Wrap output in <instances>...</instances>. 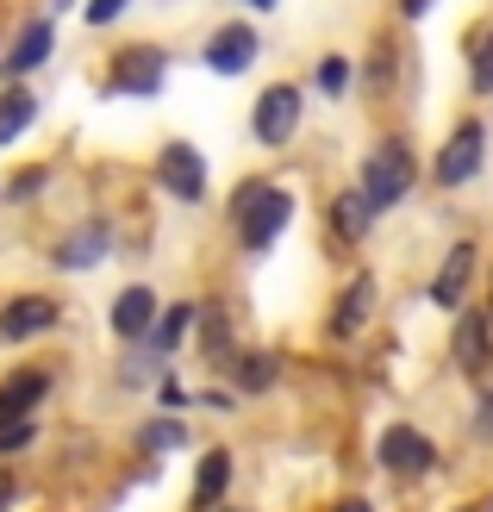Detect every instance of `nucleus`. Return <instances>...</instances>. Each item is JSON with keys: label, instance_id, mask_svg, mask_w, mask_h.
I'll use <instances>...</instances> for the list:
<instances>
[{"label": "nucleus", "instance_id": "13", "mask_svg": "<svg viewBox=\"0 0 493 512\" xmlns=\"http://www.w3.org/2000/svg\"><path fill=\"white\" fill-rule=\"evenodd\" d=\"M163 69H169V50H157V44H125L119 57H113L107 94H157L163 88Z\"/></svg>", "mask_w": 493, "mask_h": 512}, {"label": "nucleus", "instance_id": "20", "mask_svg": "<svg viewBox=\"0 0 493 512\" xmlns=\"http://www.w3.org/2000/svg\"><path fill=\"white\" fill-rule=\"evenodd\" d=\"M32 119H38V94H32V88H25V82L0 88V150L32 132Z\"/></svg>", "mask_w": 493, "mask_h": 512}, {"label": "nucleus", "instance_id": "1", "mask_svg": "<svg viewBox=\"0 0 493 512\" xmlns=\"http://www.w3.org/2000/svg\"><path fill=\"white\" fill-rule=\"evenodd\" d=\"M225 213H231V232H238V244L256 256V250H269V244L294 225L300 200H294V188H275V182H263V175H244V182L231 188Z\"/></svg>", "mask_w": 493, "mask_h": 512}, {"label": "nucleus", "instance_id": "22", "mask_svg": "<svg viewBox=\"0 0 493 512\" xmlns=\"http://www.w3.org/2000/svg\"><path fill=\"white\" fill-rule=\"evenodd\" d=\"M138 450H144V456H169V450H188V419H175V413H157V419H144V425H138Z\"/></svg>", "mask_w": 493, "mask_h": 512}, {"label": "nucleus", "instance_id": "35", "mask_svg": "<svg viewBox=\"0 0 493 512\" xmlns=\"http://www.w3.org/2000/svg\"><path fill=\"white\" fill-rule=\"evenodd\" d=\"M487 313H493V306H487Z\"/></svg>", "mask_w": 493, "mask_h": 512}, {"label": "nucleus", "instance_id": "15", "mask_svg": "<svg viewBox=\"0 0 493 512\" xmlns=\"http://www.w3.org/2000/svg\"><path fill=\"white\" fill-rule=\"evenodd\" d=\"M50 50H57V25H50V19H25L19 25V38L7 44V57H0V82H25V75H32V69H44L50 63Z\"/></svg>", "mask_w": 493, "mask_h": 512}, {"label": "nucleus", "instance_id": "28", "mask_svg": "<svg viewBox=\"0 0 493 512\" xmlns=\"http://www.w3.org/2000/svg\"><path fill=\"white\" fill-rule=\"evenodd\" d=\"M125 7H132V0H88V7H82V19L94 25V32H100V25H113Z\"/></svg>", "mask_w": 493, "mask_h": 512}, {"label": "nucleus", "instance_id": "29", "mask_svg": "<svg viewBox=\"0 0 493 512\" xmlns=\"http://www.w3.org/2000/svg\"><path fill=\"white\" fill-rule=\"evenodd\" d=\"M25 500V481H19V469L13 463H0V512H13Z\"/></svg>", "mask_w": 493, "mask_h": 512}, {"label": "nucleus", "instance_id": "16", "mask_svg": "<svg viewBox=\"0 0 493 512\" xmlns=\"http://www.w3.org/2000/svg\"><path fill=\"white\" fill-rule=\"evenodd\" d=\"M107 250H113V225L107 219H82L57 250H50V263H57L63 275H88V269L107 263Z\"/></svg>", "mask_w": 493, "mask_h": 512}, {"label": "nucleus", "instance_id": "34", "mask_svg": "<svg viewBox=\"0 0 493 512\" xmlns=\"http://www.w3.org/2000/svg\"><path fill=\"white\" fill-rule=\"evenodd\" d=\"M225 512H250V506H225Z\"/></svg>", "mask_w": 493, "mask_h": 512}, {"label": "nucleus", "instance_id": "8", "mask_svg": "<svg viewBox=\"0 0 493 512\" xmlns=\"http://www.w3.org/2000/svg\"><path fill=\"white\" fill-rule=\"evenodd\" d=\"M50 388H57L50 363H19V369H7V375H0V425L38 419V406L50 400Z\"/></svg>", "mask_w": 493, "mask_h": 512}, {"label": "nucleus", "instance_id": "10", "mask_svg": "<svg viewBox=\"0 0 493 512\" xmlns=\"http://www.w3.org/2000/svg\"><path fill=\"white\" fill-rule=\"evenodd\" d=\"M157 188L175 194L181 207H200V200H206V157H200L194 144H181V138L163 144L157 150Z\"/></svg>", "mask_w": 493, "mask_h": 512}, {"label": "nucleus", "instance_id": "27", "mask_svg": "<svg viewBox=\"0 0 493 512\" xmlns=\"http://www.w3.org/2000/svg\"><path fill=\"white\" fill-rule=\"evenodd\" d=\"M44 182H50V169L32 163V169L19 175V182H7V200H32V194H44Z\"/></svg>", "mask_w": 493, "mask_h": 512}, {"label": "nucleus", "instance_id": "18", "mask_svg": "<svg viewBox=\"0 0 493 512\" xmlns=\"http://www.w3.org/2000/svg\"><path fill=\"white\" fill-rule=\"evenodd\" d=\"M325 219H331V238L337 244H362V238H369V225H375V207L362 200V188H350V194H331Z\"/></svg>", "mask_w": 493, "mask_h": 512}, {"label": "nucleus", "instance_id": "24", "mask_svg": "<svg viewBox=\"0 0 493 512\" xmlns=\"http://www.w3.org/2000/svg\"><path fill=\"white\" fill-rule=\"evenodd\" d=\"M469 82H475V94H493V32L475 38V50H469Z\"/></svg>", "mask_w": 493, "mask_h": 512}, {"label": "nucleus", "instance_id": "2", "mask_svg": "<svg viewBox=\"0 0 493 512\" xmlns=\"http://www.w3.org/2000/svg\"><path fill=\"white\" fill-rule=\"evenodd\" d=\"M412 182H419V157H412V144L406 138H375L369 144V157H362V200L375 207V219L381 213H394L400 200L412 194Z\"/></svg>", "mask_w": 493, "mask_h": 512}, {"label": "nucleus", "instance_id": "4", "mask_svg": "<svg viewBox=\"0 0 493 512\" xmlns=\"http://www.w3.org/2000/svg\"><path fill=\"white\" fill-rule=\"evenodd\" d=\"M300 113H306V94H300L294 82H269L263 94H256V107H250V138L263 144V150L294 144V132H300Z\"/></svg>", "mask_w": 493, "mask_h": 512}, {"label": "nucleus", "instance_id": "12", "mask_svg": "<svg viewBox=\"0 0 493 512\" xmlns=\"http://www.w3.org/2000/svg\"><path fill=\"white\" fill-rule=\"evenodd\" d=\"M231 481H238V456H231V444H206V450H200V463H194L188 512H213V506H225Z\"/></svg>", "mask_w": 493, "mask_h": 512}, {"label": "nucleus", "instance_id": "17", "mask_svg": "<svg viewBox=\"0 0 493 512\" xmlns=\"http://www.w3.org/2000/svg\"><path fill=\"white\" fill-rule=\"evenodd\" d=\"M475 263H481V250H475V244H450L444 269L431 275V306H444V313H462V294H469V281H475Z\"/></svg>", "mask_w": 493, "mask_h": 512}, {"label": "nucleus", "instance_id": "30", "mask_svg": "<svg viewBox=\"0 0 493 512\" xmlns=\"http://www.w3.org/2000/svg\"><path fill=\"white\" fill-rule=\"evenodd\" d=\"M475 438H493V388H481L475 400Z\"/></svg>", "mask_w": 493, "mask_h": 512}, {"label": "nucleus", "instance_id": "31", "mask_svg": "<svg viewBox=\"0 0 493 512\" xmlns=\"http://www.w3.org/2000/svg\"><path fill=\"white\" fill-rule=\"evenodd\" d=\"M331 512H375V500H362V494H344V500H337Z\"/></svg>", "mask_w": 493, "mask_h": 512}, {"label": "nucleus", "instance_id": "11", "mask_svg": "<svg viewBox=\"0 0 493 512\" xmlns=\"http://www.w3.org/2000/svg\"><path fill=\"white\" fill-rule=\"evenodd\" d=\"M375 300H381L375 275H369V269H356V275L344 281V288H337L331 313H325V331H331V338H356V331L375 319Z\"/></svg>", "mask_w": 493, "mask_h": 512}, {"label": "nucleus", "instance_id": "5", "mask_svg": "<svg viewBox=\"0 0 493 512\" xmlns=\"http://www.w3.org/2000/svg\"><path fill=\"white\" fill-rule=\"evenodd\" d=\"M481 169H487V125H481V119H462L456 132L437 144L431 182H437V188H469Z\"/></svg>", "mask_w": 493, "mask_h": 512}, {"label": "nucleus", "instance_id": "14", "mask_svg": "<svg viewBox=\"0 0 493 512\" xmlns=\"http://www.w3.org/2000/svg\"><path fill=\"white\" fill-rule=\"evenodd\" d=\"M256 50H263V38H256V25H250V19H231V25H219V32L206 38L200 63L213 69V75H244V69L256 63Z\"/></svg>", "mask_w": 493, "mask_h": 512}, {"label": "nucleus", "instance_id": "21", "mask_svg": "<svg viewBox=\"0 0 493 512\" xmlns=\"http://www.w3.org/2000/svg\"><path fill=\"white\" fill-rule=\"evenodd\" d=\"M194 325H200V306H194V300L163 306V313H157V331H150V350H157V356H175L181 344H188Z\"/></svg>", "mask_w": 493, "mask_h": 512}, {"label": "nucleus", "instance_id": "26", "mask_svg": "<svg viewBox=\"0 0 493 512\" xmlns=\"http://www.w3.org/2000/svg\"><path fill=\"white\" fill-rule=\"evenodd\" d=\"M200 344H206V356H231V325H225V313H200Z\"/></svg>", "mask_w": 493, "mask_h": 512}, {"label": "nucleus", "instance_id": "6", "mask_svg": "<svg viewBox=\"0 0 493 512\" xmlns=\"http://www.w3.org/2000/svg\"><path fill=\"white\" fill-rule=\"evenodd\" d=\"M57 325H63V300L57 294H7L0 300V344L50 338Z\"/></svg>", "mask_w": 493, "mask_h": 512}, {"label": "nucleus", "instance_id": "32", "mask_svg": "<svg viewBox=\"0 0 493 512\" xmlns=\"http://www.w3.org/2000/svg\"><path fill=\"white\" fill-rule=\"evenodd\" d=\"M400 13H406V19H425V13H431V0H400Z\"/></svg>", "mask_w": 493, "mask_h": 512}, {"label": "nucleus", "instance_id": "23", "mask_svg": "<svg viewBox=\"0 0 493 512\" xmlns=\"http://www.w3.org/2000/svg\"><path fill=\"white\" fill-rule=\"evenodd\" d=\"M319 88L337 100V94H350L356 88V63L350 57H337V50H331V57H319Z\"/></svg>", "mask_w": 493, "mask_h": 512}, {"label": "nucleus", "instance_id": "7", "mask_svg": "<svg viewBox=\"0 0 493 512\" xmlns=\"http://www.w3.org/2000/svg\"><path fill=\"white\" fill-rule=\"evenodd\" d=\"M450 363L469 381H487V369H493V313H487V306H462V313H456Z\"/></svg>", "mask_w": 493, "mask_h": 512}, {"label": "nucleus", "instance_id": "19", "mask_svg": "<svg viewBox=\"0 0 493 512\" xmlns=\"http://www.w3.org/2000/svg\"><path fill=\"white\" fill-rule=\"evenodd\" d=\"M225 375H231V388H238V394H269L275 381H281V363H275L269 350H238Z\"/></svg>", "mask_w": 493, "mask_h": 512}, {"label": "nucleus", "instance_id": "9", "mask_svg": "<svg viewBox=\"0 0 493 512\" xmlns=\"http://www.w3.org/2000/svg\"><path fill=\"white\" fill-rule=\"evenodd\" d=\"M157 313H163V300L150 281H132V288H119L113 306H107V331L119 344H150V331H157Z\"/></svg>", "mask_w": 493, "mask_h": 512}, {"label": "nucleus", "instance_id": "3", "mask_svg": "<svg viewBox=\"0 0 493 512\" xmlns=\"http://www.w3.org/2000/svg\"><path fill=\"white\" fill-rule=\"evenodd\" d=\"M375 463H381V475H400V481H425V475H437L444 469V450H437L419 425H406V419H394L375 438Z\"/></svg>", "mask_w": 493, "mask_h": 512}, {"label": "nucleus", "instance_id": "33", "mask_svg": "<svg viewBox=\"0 0 493 512\" xmlns=\"http://www.w3.org/2000/svg\"><path fill=\"white\" fill-rule=\"evenodd\" d=\"M244 7H256V13H269V7H275V0H244Z\"/></svg>", "mask_w": 493, "mask_h": 512}, {"label": "nucleus", "instance_id": "25", "mask_svg": "<svg viewBox=\"0 0 493 512\" xmlns=\"http://www.w3.org/2000/svg\"><path fill=\"white\" fill-rule=\"evenodd\" d=\"M38 444V419H19V425H0V463H13L19 450Z\"/></svg>", "mask_w": 493, "mask_h": 512}]
</instances>
